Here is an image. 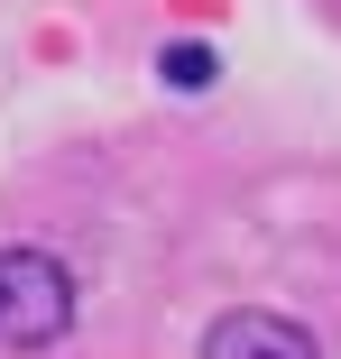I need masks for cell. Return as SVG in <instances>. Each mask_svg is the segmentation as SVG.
I'll use <instances>...</instances> for the list:
<instances>
[{
	"label": "cell",
	"mask_w": 341,
	"mask_h": 359,
	"mask_svg": "<svg viewBox=\"0 0 341 359\" xmlns=\"http://www.w3.org/2000/svg\"><path fill=\"white\" fill-rule=\"evenodd\" d=\"M74 323V276L46 249H0V341L10 350H46Z\"/></svg>",
	"instance_id": "6da1fadb"
},
{
	"label": "cell",
	"mask_w": 341,
	"mask_h": 359,
	"mask_svg": "<svg viewBox=\"0 0 341 359\" xmlns=\"http://www.w3.org/2000/svg\"><path fill=\"white\" fill-rule=\"evenodd\" d=\"M203 359H314V341L286 313H222L203 332Z\"/></svg>",
	"instance_id": "7a4b0ae2"
},
{
	"label": "cell",
	"mask_w": 341,
	"mask_h": 359,
	"mask_svg": "<svg viewBox=\"0 0 341 359\" xmlns=\"http://www.w3.org/2000/svg\"><path fill=\"white\" fill-rule=\"evenodd\" d=\"M166 74H175V83H203V74H213V55H203V46H175V55H166Z\"/></svg>",
	"instance_id": "3957f363"
}]
</instances>
